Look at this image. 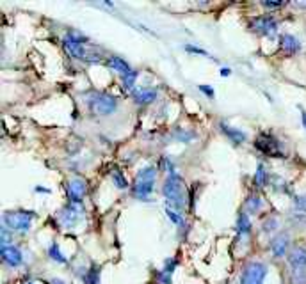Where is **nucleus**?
Returning a JSON list of instances; mask_svg holds the SVG:
<instances>
[{"label": "nucleus", "instance_id": "1", "mask_svg": "<svg viewBox=\"0 0 306 284\" xmlns=\"http://www.w3.org/2000/svg\"><path fill=\"white\" fill-rule=\"evenodd\" d=\"M162 194H164L169 206L176 211L182 210L187 201V192H185V186H183V179L180 178L176 172L168 176V179L164 181V186H162Z\"/></svg>", "mask_w": 306, "mask_h": 284}, {"label": "nucleus", "instance_id": "2", "mask_svg": "<svg viewBox=\"0 0 306 284\" xmlns=\"http://www.w3.org/2000/svg\"><path fill=\"white\" fill-rule=\"evenodd\" d=\"M89 110L96 116H110L116 112L118 109V100L114 96L107 94V92H93L88 98Z\"/></svg>", "mask_w": 306, "mask_h": 284}, {"label": "nucleus", "instance_id": "3", "mask_svg": "<svg viewBox=\"0 0 306 284\" xmlns=\"http://www.w3.org/2000/svg\"><path fill=\"white\" fill-rule=\"evenodd\" d=\"M155 178H157V169L153 165H148V167L139 171V174L135 176L134 181V194L139 199H146L153 192Z\"/></svg>", "mask_w": 306, "mask_h": 284}, {"label": "nucleus", "instance_id": "4", "mask_svg": "<svg viewBox=\"0 0 306 284\" xmlns=\"http://www.w3.org/2000/svg\"><path fill=\"white\" fill-rule=\"evenodd\" d=\"M32 218H34V211H6L4 213V226L23 233L31 229Z\"/></svg>", "mask_w": 306, "mask_h": 284}, {"label": "nucleus", "instance_id": "5", "mask_svg": "<svg viewBox=\"0 0 306 284\" xmlns=\"http://www.w3.org/2000/svg\"><path fill=\"white\" fill-rule=\"evenodd\" d=\"M255 147H257L260 153L267 154L272 158H285V153L282 149V142L276 137H272L271 134H260L255 141Z\"/></svg>", "mask_w": 306, "mask_h": 284}, {"label": "nucleus", "instance_id": "6", "mask_svg": "<svg viewBox=\"0 0 306 284\" xmlns=\"http://www.w3.org/2000/svg\"><path fill=\"white\" fill-rule=\"evenodd\" d=\"M267 277V267L260 261H251L244 267L240 284H264Z\"/></svg>", "mask_w": 306, "mask_h": 284}, {"label": "nucleus", "instance_id": "7", "mask_svg": "<svg viewBox=\"0 0 306 284\" xmlns=\"http://www.w3.org/2000/svg\"><path fill=\"white\" fill-rule=\"evenodd\" d=\"M82 217H84V206L80 203H68L59 213L61 224H63V228L68 229L77 226L82 220Z\"/></svg>", "mask_w": 306, "mask_h": 284}, {"label": "nucleus", "instance_id": "8", "mask_svg": "<svg viewBox=\"0 0 306 284\" xmlns=\"http://www.w3.org/2000/svg\"><path fill=\"white\" fill-rule=\"evenodd\" d=\"M251 30L257 32V34L267 36V38H272V36L278 34V23L272 16H258L253 18L249 23Z\"/></svg>", "mask_w": 306, "mask_h": 284}, {"label": "nucleus", "instance_id": "9", "mask_svg": "<svg viewBox=\"0 0 306 284\" xmlns=\"http://www.w3.org/2000/svg\"><path fill=\"white\" fill-rule=\"evenodd\" d=\"M64 46L66 50L75 57V59H80V60H86L88 59V53H86V48H84V38L75 32H68L66 38H64Z\"/></svg>", "mask_w": 306, "mask_h": 284}, {"label": "nucleus", "instance_id": "10", "mask_svg": "<svg viewBox=\"0 0 306 284\" xmlns=\"http://www.w3.org/2000/svg\"><path fill=\"white\" fill-rule=\"evenodd\" d=\"M86 192H88V185L82 178H71L68 179L66 183V194H68V199L70 203H80L84 199Z\"/></svg>", "mask_w": 306, "mask_h": 284}, {"label": "nucleus", "instance_id": "11", "mask_svg": "<svg viewBox=\"0 0 306 284\" xmlns=\"http://www.w3.org/2000/svg\"><path fill=\"white\" fill-rule=\"evenodd\" d=\"M289 265L294 272H306V247L297 245L290 250L289 254Z\"/></svg>", "mask_w": 306, "mask_h": 284}, {"label": "nucleus", "instance_id": "12", "mask_svg": "<svg viewBox=\"0 0 306 284\" xmlns=\"http://www.w3.org/2000/svg\"><path fill=\"white\" fill-rule=\"evenodd\" d=\"M2 260L6 265L9 267H20L21 261H23V256H21V250L14 245H6L2 247Z\"/></svg>", "mask_w": 306, "mask_h": 284}, {"label": "nucleus", "instance_id": "13", "mask_svg": "<svg viewBox=\"0 0 306 284\" xmlns=\"http://www.w3.org/2000/svg\"><path fill=\"white\" fill-rule=\"evenodd\" d=\"M289 243H290V238L287 233H282L278 235L274 240L271 242V250H272V256L274 258H283L287 254V249H289Z\"/></svg>", "mask_w": 306, "mask_h": 284}, {"label": "nucleus", "instance_id": "14", "mask_svg": "<svg viewBox=\"0 0 306 284\" xmlns=\"http://www.w3.org/2000/svg\"><path fill=\"white\" fill-rule=\"evenodd\" d=\"M280 46H282V50L285 53L294 55V53H297L301 50V41L292 34H283L282 38H280Z\"/></svg>", "mask_w": 306, "mask_h": 284}, {"label": "nucleus", "instance_id": "15", "mask_svg": "<svg viewBox=\"0 0 306 284\" xmlns=\"http://www.w3.org/2000/svg\"><path fill=\"white\" fill-rule=\"evenodd\" d=\"M221 130H222V134L230 139V141L235 142V144H242L247 139V135L244 134L242 130H239V128H233V127H228L226 123H221Z\"/></svg>", "mask_w": 306, "mask_h": 284}, {"label": "nucleus", "instance_id": "16", "mask_svg": "<svg viewBox=\"0 0 306 284\" xmlns=\"http://www.w3.org/2000/svg\"><path fill=\"white\" fill-rule=\"evenodd\" d=\"M134 98L139 105H148L157 100V91L155 89H137V91H134Z\"/></svg>", "mask_w": 306, "mask_h": 284}, {"label": "nucleus", "instance_id": "17", "mask_svg": "<svg viewBox=\"0 0 306 284\" xmlns=\"http://www.w3.org/2000/svg\"><path fill=\"white\" fill-rule=\"evenodd\" d=\"M107 66H109L110 70L121 73V75H127V73H130V71H132L130 64H128L125 59H121V57H110V59L107 60Z\"/></svg>", "mask_w": 306, "mask_h": 284}, {"label": "nucleus", "instance_id": "18", "mask_svg": "<svg viewBox=\"0 0 306 284\" xmlns=\"http://www.w3.org/2000/svg\"><path fill=\"white\" fill-rule=\"evenodd\" d=\"M110 179H113L114 186H116V188H120V190H125L128 186V181H127V178H125V174L116 167L110 171Z\"/></svg>", "mask_w": 306, "mask_h": 284}, {"label": "nucleus", "instance_id": "19", "mask_svg": "<svg viewBox=\"0 0 306 284\" xmlns=\"http://www.w3.org/2000/svg\"><path fill=\"white\" fill-rule=\"evenodd\" d=\"M237 231L239 235H249L251 233V222H249V217L247 213H239V218H237Z\"/></svg>", "mask_w": 306, "mask_h": 284}, {"label": "nucleus", "instance_id": "20", "mask_svg": "<svg viewBox=\"0 0 306 284\" xmlns=\"http://www.w3.org/2000/svg\"><path fill=\"white\" fill-rule=\"evenodd\" d=\"M260 208H262V199L257 196V194H251V196L246 199L247 213H257V211H260Z\"/></svg>", "mask_w": 306, "mask_h": 284}, {"label": "nucleus", "instance_id": "21", "mask_svg": "<svg viewBox=\"0 0 306 284\" xmlns=\"http://www.w3.org/2000/svg\"><path fill=\"white\" fill-rule=\"evenodd\" d=\"M48 256H50V260H53V261H57V263H66V256H64L63 253H61V249H59V243H55L53 242L52 245L48 247Z\"/></svg>", "mask_w": 306, "mask_h": 284}, {"label": "nucleus", "instance_id": "22", "mask_svg": "<svg viewBox=\"0 0 306 284\" xmlns=\"http://www.w3.org/2000/svg\"><path fill=\"white\" fill-rule=\"evenodd\" d=\"M84 282L86 284H98L100 282V267L93 265V267L84 274Z\"/></svg>", "mask_w": 306, "mask_h": 284}, {"label": "nucleus", "instance_id": "23", "mask_svg": "<svg viewBox=\"0 0 306 284\" xmlns=\"http://www.w3.org/2000/svg\"><path fill=\"white\" fill-rule=\"evenodd\" d=\"M255 183H257V186H265V185H267V171H265L264 164H258L257 174H255Z\"/></svg>", "mask_w": 306, "mask_h": 284}, {"label": "nucleus", "instance_id": "24", "mask_svg": "<svg viewBox=\"0 0 306 284\" xmlns=\"http://www.w3.org/2000/svg\"><path fill=\"white\" fill-rule=\"evenodd\" d=\"M137 75H139V73H137L135 70H132L130 73H127V75H123L121 78H123V85H125V87H127V89H132V87H134L135 80H137Z\"/></svg>", "mask_w": 306, "mask_h": 284}, {"label": "nucleus", "instance_id": "25", "mask_svg": "<svg viewBox=\"0 0 306 284\" xmlns=\"http://www.w3.org/2000/svg\"><path fill=\"white\" fill-rule=\"evenodd\" d=\"M175 137H176V139H180V141H182V142H189L190 139L194 137V134H192V132H185V130H183V128H178V130L175 132Z\"/></svg>", "mask_w": 306, "mask_h": 284}, {"label": "nucleus", "instance_id": "26", "mask_svg": "<svg viewBox=\"0 0 306 284\" xmlns=\"http://www.w3.org/2000/svg\"><path fill=\"white\" fill-rule=\"evenodd\" d=\"M165 215H168V217L171 218V222H175V224H183L182 215H178V211L173 210V208H165Z\"/></svg>", "mask_w": 306, "mask_h": 284}, {"label": "nucleus", "instance_id": "27", "mask_svg": "<svg viewBox=\"0 0 306 284\" xmlns=\"http://www.w3.org/2000/svg\"><path fill=\"white\" fill-rule=\"evenodd\" d=\"M276 228H278V220H276L274 217H269L267 220L264 222V231H265V233L276 231Z\"/></svg>", "mask_w": 306, "mask_h": 284}, {"label": "nucleus", "instance_id": "28", "mask_svg": "<svg viewBox=\"0 0 306 284\" xmlns=\"http://www.w3.org/2000/svg\"><path fill=\"white\" fill-rule=\"evenodd\" d=\"M176 260L175 258H168V260L164 261V270L162 272H165V274H173V272H175V268H176Z\"/></svg>", "mask_w": 306, "mask_h": 284}, {"label": "nucleus", "instance_id": "29", "mask_svg": "<svg viewBox=\"0 0 306 284\" xmlns=\"http://www.w3.org/2000/svg\"><path fill=\"white\" fill-rule=\"evenodd\" d=\"M11 242H13V238H11L9 228H6V226H2V247L11 245Z\"/></svg>", "mask_w": 306, "mask_h": 284}, {"label": "nucleus", "instance_id": "30", "mask_svg": "<svg viewBox=\"0 0 306 284\" xmlns=\"http://www.w3.org/2000/svg\"><path fill=\"white\" fill-rule=\"evenodd\" d=\"M185 52H189V53H198V55H208L207 50L200 48V46H192V45H185Z\"/></svg>", "mask_w": 306, "mask_h": 284}, {"label": "nucleus", "instance_id": "31", "mask_svg": "<svg viewBox=\"0 0 306 284\" xmlns=\"http://www.w3.org/2000/svg\"><path fill=\"white\" fill-rule=\"evenodd\" d=\"M294 204H296L299 210H306V194L303 196H296L294 197Z\"/></svg>", "mask_w": 306, "mask_h": 284}, {"label": "nucleus", "instance_id": "32", "mask_svg": "<svg viewBox=\"0 0 306 284\" xmlns=\"http://www.w3.org/2000/svg\"><path fill=\"white\" fill-rule=\"evenodd\" d=\"M157 281L160 284H171V274H165V272H158Z\"/></svg>", "mask_w": 306, "mask_h": 284}, {"label": "nucleus", "instance_id": "33", "mask_svg": "<svg viewBox=\"0 0 306 284\" xmlns=\"http://www.w3.org/2000/svg\"><path fill=\"white\" fill-rule=\"evenodd\" d=\"M200 91L203 92V94H207L208 98H214V89L208 87V85H200Z\"/></svg>", "mask_w": 306, "mask_h": 284}, {"label": "nucleus", "instance_id": "34", "mask_svg": "<svg viewBox=\"0 0 306 284\" xmlns=\"http://www.w3.org/2000/svg\"><path fill=\"white\" fill-rule=\"evenodd\" d=\"M262 6L267 7V9H276V7H283V2H262Z\"/></svg>", "mask_w": 306, "mask_h": 284}, {"label": "nucleus", "instance_id": "35", "mask_svg": "<svg viewBox=\"0 0 306 284\" xmlns=\"http://www.w3.org/2000/svg\"><path fill=\"white\" fill-rule=\"evenodd\" d=\"M230 73H232V70H230V68H221V77H228Z\"/></svg>", "mask_w": 306, "mask_h": 284}, {"label": "nucleus", "instance_id": "36", "mask_svg": "<svg viewBox=\"0 0 306 284\" xmlns=\"http://www.w3.org/2000/svg\"><path fill=\"white\" fill-rule=\"evenodd\" d=\"M50 284H66L63 281V279H59V277H53L52 281H50Z\"/></svg>", "mask_w": 306, "mask_h": 284}, {"label": "nucleus", "instance_id": "37", "mask_svg": "<svg viewBox=\"0 0 306 284\" xmlns=\"http://www.w3.org/2000/svg\"><path fill=\"white\" fill-rule=\"evenodd\" d=\"M301 119H303V127L306 128V112L303 109H301Z\"/></svg>", "mask_w": 306, "mask_h": 284}, {"label": "nucleus", "instance_id": "38", "mask_svg": "<svg viewBox=\"0 0 306 284\" xmlns=\"http://www.w3.org/2000/svg\"><path fill=\"white\" fill-rule=\"evenodd\" d=\"M36 192H48V188H43V186H36Z\"/></svg>", "mask_w": 306, "mask_h": 284}, {"label": "nucleus", "instance_id": "39", "mask_svg": "<svg viewBox=\"0 0 306 284\" xmlns=\"http://www.w3.org/2000/svg\"><path fill=\"white\" fill-rule=\"evenodd\" d=\"M29 284H32V282H29Z\"/></svg>", "mask_w": 306, "mask_h": 284}]
</instances>
